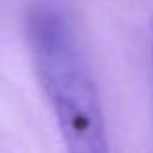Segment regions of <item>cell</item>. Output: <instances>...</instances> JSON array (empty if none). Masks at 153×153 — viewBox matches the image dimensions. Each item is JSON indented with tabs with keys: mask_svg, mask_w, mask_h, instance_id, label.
Returning <instances> with one entry per match:
<instances>
[{
	"mask_svg": "<svg viewBox=\"0 0 153 153\" xmlns=\"http://www.w3.org/2000/svg\"><path fill=\"white\" fill-rule=\"evenodd\" d=\"M27 40L67 149L105 153L108 142L99 92L65 16L51 7L34 9L27 20Z\"/></svg>",
	"mask_w": 153,
	"mask_h": 153,
	"instance_id": "obj_1",
	"label": "cell"
},
{
	"mask_svg": "<svg viewBox=\"0 0 153 153\" xmlns=\"http://www.w3.org/2000/svg\"><path fill=\"white\" fill-rule=\"evenodd\" d=\"M151 43H153V22H151Z\"/></svg>",
	"mask_w": 153,
	"mask_h": 153,
	"instance_id": "obj_2",
	"label": "cell"
}]
</instances>
